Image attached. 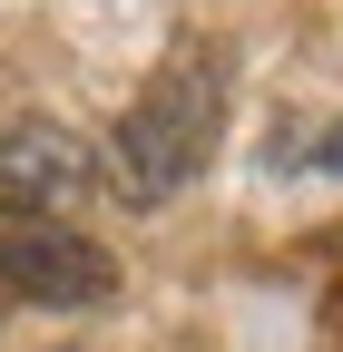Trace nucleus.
I'll return each instance as SVG.
<instances>
[{
    "mask_svg": "<svg viewBox=\"0 0 343 352\" xmlns=\"http://www.w3.org/2000/svg\"><path fill=\"white\" fill-rule=\"evenodd\" d=\"M216 138H226V59L216 50H177L108 127V196L157 215L177 186L206 176Z\"/></svg>",
    "mask_w": 343,
    "mask_h": 352,
    "instance_id": "nucleus-1",
    "label": "nucleus"
},
{
    "mask_svg": "<svg viewBox=\"0 0 343 352\" xmlns=\"http://www.w3.org/2000/svg\"><path fill=\"white\" fill-rule=\"evenodd\" d=\"M118 294V254L98 235L59 226V215H0V303H39V314H89Z\"/></svg>",
    "mask_w": 343,
    "mask_h": 352,
    "instance_id": "nucleus-2",
    "label": "nucleus"
},
{
    "mask_svg": "<svg viewBox=\"0 0 343 352\" xmlns=\"http://www.w3.org/2000/svg\"><path fill=\"white\" fill-rule=\"evenodd\" d=\"M108 196V157L79 147L59 118H0V215H59Z\"/></svg>",
    "mask_w": 343,
    "mask_h": 352,
    "instance_id": "nucleus-3",
    "label": "nucleus"
},
{
    "mask_svg": "<svg viewBox=\"0 0 343 352\" xmlns=\"http://www.w3.org/2000/svg\"><path fill=\"white\" fill-rule=\"evenodd\" d=\"M304 166H324V176H343V118H333V127H324V138L304 147Z\"/></svg>",
    "mask_w": 343,
    "mask_h": 352,
    "instance_id": "nucleus-4",
    "label": "nucleus"
}]
</instances>
